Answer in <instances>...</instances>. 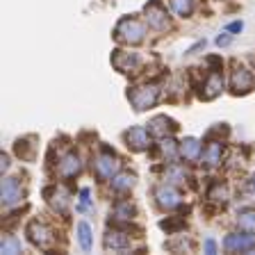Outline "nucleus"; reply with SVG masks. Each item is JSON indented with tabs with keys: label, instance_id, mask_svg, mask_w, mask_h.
Returning a JSON list of instances; mask_svg holds the SVG:
<instances>
[{
	"label": "nucleus",
	"instance_id": "nucleus-1",
	"mask_svg": "<svg viewBox=\"0 0 255 255\" xmlns=\"http://www.w3.org/2000/svg\"><path fill=\"white\" fill-rule=\"evenodd\" d=\"M143 34H146L143 25L134 18H123L117 25V39H121L126 43H139L143 39Z\"/></svg>",
	"mask_w": 255,
	"mask_h": 255
},
{
	"label": "nucleus",
	"instance_id": "nucleus-2",
	"mask_svg": "<svg viewBox=\"0 0 255 255\" xmlns=\"http://www.w3.org/2000/svg\"><path fill=\"white\" fill-rule=\"evenodd\" d=\"M157 94H159V89L155 85H143V87H139V89H134L132 94H130V101H132L134 110L141 112V110H146V107L155 105Z\"/></svg>",
	"mask_w": 255,
	"mask_h": 255
},
{
	"label": "nucleus",
	"instance_id": "nucleus-3",
	"mask_svg": "<svg viewBox=\"0 0 255 255\" xmlns=\"http://www.w3.org/2000/svg\"><path fill=\"white\" fill-rule=\"evenodd\" d=\"M230 89L235 94H249L253 89V73L244 66H235L233 75H230Z\"/></svg>",
	"mask_w": 255,
	"mask_h": 255
},
{
	"label": "nucleus",
	"instance_id": "nucleus-4",
	"mask_svg": "<svg viewBox=\"0 0 255 255\" xmlns=\"http://www.w3.org/2000/svg\"><path fill=\"white\" fill-rule=\"evenodd\" d=\"M27 235H30V242L34 246H39V249H46V246L53 244V233H50V228L48 226H43V223L39 221H32L30 226H27Z\"/></svg>",
	"mask_w": 255,
	"mask_h": 255
},
{
	"label": "nucleus",
	"instance_id": "nucleus-5",
	"mask_svg": "<svg viewBox=\"0 0 255 255\" xmlns=\"http://www.w3.org/2000/svg\"><path fill=\"white\" fill-rule=\"evenodd\" d=\"M155 198H157V203L164 210H173V207H178L182 203V196H180V191L175 189V187L171 185H162L155 189Z\"/></svg>",
	"mask_w": 255,
	"mask_h": 255
},
{
	"label": "nucleus",
	"instance_id": "nucleus-6",
	"mask_svg": "<svg viewBox=\"0 0 255 255\" xmlns=\"http://www.w3.org/2000/svg\"><path fill=\"white\" fill-rule=\"evenodd\" d=\"M23 201V187L16 178H5L2 180V203L7 207L16 205V203Z\"/></svg>",
	"mask_w": 255,
	"mask_h": 255
},
{
	"label": "nucleus",
	"instance_id": "nucleus-7",
	"mask_svg": "<svg viewBox=\"0 0 255 255\" xmlns=\"http://www.w3.org/2000/svg\"><path fill=\"white\" fill-rule=\"evenodd\" d=\"M146 21H148L150 27H155V30H164L166 25H169V16H166V9L159 2H150V5H146Z\"/></svg>",
	"mask_w": 255,
	"mask_h": 255
},
{
	"label": "nucleus",
	"instance_id": "nucleus-8",
	"mask_svg": "<svg viewBox=\"0 0 255 255\" xmlns=\"http://www.w3.org/2000/svg\"><path fill=\"white\" fill-rule=\"evenodd\" d=\"M223 246L228 251H255V235H239L230 233L223 239Z\"/></svg>",
	"mask_w": 255,
	"mask_h": 255
},
{
	"label": "nucleus",
	"instance_id": "nucleus-9",
	"mask_svg": "<svg viewBox=\"0 0 255 255\" xmlns=\"http://www.w3.org/2000/svg\"><path fill=\"white\" fill-rule=\"evenodd\" d=\"M126 141L128 146L132 150H146L150 146V137H148V130L146 128H132V130H128L126 132Z\"/></svg>",
	"mask_w": 255,
	"mask_h": 255
},
{
	"label": "nucleus",
	"instance_id": "nucleus-10",
	"mask_svg": "<svg viewBox=\"0 0 255 255\" xmlns=\"http://www.w3.org/2000/svg\"><path fill=\"white\" fill-rule=\"evenodd\" d=\"M117 169H119L117 157H114L112 153H107V150L103 155H98V157H96V171H98V175H101V178H114Z\"/></svg>",
	"mask_w": 255,
	"mask_h": 255
},
{
	"label": "nucleus",
	"instance_id": "nucleus-11",
	"mask_svg": "<svg viewBox=\"0 0 255 255\" xmlns=\"http://www.w3.org/2000/svg\"><path fill=\"white\" fill-rule=\"evenodd\" d=\"M103 246L107 251H128L130 249V237L126 233H119V230H110L103 239Z\"/></svg>",
	"mask_w": 255,
	"mask_h": 255
},
{
	"label": "nucleus",
	"instance_id": "nucleus-12",
	"mask_svg": "<svg viewBox=\"0 0 255 255\" xmlns=\"http://www.w3.org/2000/svg\"><path fill=\"white\" fill-rule=\"evenodd\" d=\"M175 130V123L166 117H155L153 121L148 123V132L157 134V137H164V134H171Z\"/></svg>",
	"mask_w": 255,
	"mask_h": 255
},
{
	"label": "nucleus",
	"instance_id": "nucleus-13",
	"mask_svg": "<svg viewBox=\"0 0 255 255\" xmlns=\"http://www.w3.org/2000/svg\"><path fill=\"white\" fill-rule=\"evenodd\" d=\"M80 169H82L80 157L78 155H73V153H69L62 162H59V175H62V178H71V175L80 173Z\"/></svg>",
	"mask_w": 255,
	"mask_h": 255
},
{
	"label": "nucleus",
	"instance_id": "nucleus-14",
	"mask_svg": "<svg viewBox=\"0 0 255 255\" xmlns=\"http://www.w3.org/2000/svg\"><path fill=\"white\" fill-rule=\"evenodd\" d=\"M221 89H223V78L219 73H212L210 78H207L205 91H201V96L205 98V101H212V98H217V96L221 94Z\"/></svg>",
	"mask_w": 255,
	"mask_h": 255
},
{
	"label": "nucleus",
	"instance_id": "nucleus-15",
	"mask_svg": "<svg viewBox=\"0 0 255 255\" xmlns=\"http://www.w3.org/2000/svg\"><path fill=\"white\" fill-rule=\"evenodd\" d=\"M137 64H139L137 53H119V55H114V66H117L119 71H123V73L132 71Z\"/></svg>",
	"mask_w": 255,
	"mask_h": 255
},
{
	"label": "nucleus",
	"instance_id": "nucleus-16",
	"mask_svg": "<svg viewBox=\"0 0 255 255\" xmlns=\"http://www.w3.org/2000/svg\"><path fill=\"white\" fill-rule=\"evenodd\" d=\"M180 155L185 159H198L201 157V143H198V139H185V141L180 143Z\"/></svg>",
	"mask_w": 255,
	"mask_h": 255
},
{
	"label": "nucleus",
	"instance_id": "nucleus-17",
	"mask_svg": "<svg viewBox=\"0 0 255 255\" xmlns=\"http://www.w3.org/2000/svg\"><path fill=\"white\" fill-rule=\"evenodd\" d=\"M50 205H53V210H57L59 214L66 212V207H69V194L64 189H53V194H50Z\"/></svg>",
	"mask_w": 255,
	"mask_h": 255
},
{
	"label": "nucleus",
	"instance_id": "nucleus-18",
	"mask_svg": "<svg viewBox=\"0 0 255 255\" xmlns=\"http://www.w3.org/2000/svg\"><path fill=\"white\" fill-rule=\"evenodd\" d=\"M134 187V175L130 173H119L112 178V189L114 191H126V189H132Z\"/></svg>",
	"mask_w": 255,
	"mask_h": 255
},
{
	"label": "nucleus",
	"instance_id": "nucleus-19",
	"mask_svg": "<svg viewBox=\"0 0 255 255\" xmlns=\"http://www.w3.org/2000/svg\"><path fill=\"white\" fill-rule=\"evenodd\" d=\"M203 159L207 164H219L221 162V141H214L207 146V150L203 153Z\"/></svg>",
	"mask_w": 255,
	"mask_h": 255
},
{
	"label": "nucleus",
	"instance_id": "nucleus-20",
	"mask_svg": "<svg viewBox=\"0 0 255 255\" xmlns=\"http://www.w3.org/2000/svg\"><path fill=\"white\" fill-rule=\"evenodd\" d=\"M171 9L185 18V16H189L191 9H194V0H171Z\"/></svg>",
	"mask_w": 255,
	"mask_h": 255
},
{
	"label": "nucleus",
	"instance_id": "nucleus-21",
	"mask_svg": "<svg viewBox=\"0 0 255 255\" xmlns=\"http://www.w3.org/2000/svg\"><path fill=\"white\" fill-rule=\"evenodd\" d=\"M78 239H80V246L85 251L91 249V228H89V223H78Z\"/></svg>",
	"mask_w": 255,
	"mask_h": 255
},
{
	"label": "nucleus",
	"instance_id": "nucleus-22",
	"mask_svg": "<svg viewBox=\"0 0 255 255\" xmlns=\"http://www.w3.org/2000/svg\"><path fill=\"white\" fill-rule=\"evenodd\" d=\"M134 212V207L130 203H119L114 210H112V217L114 219H130V214Z\"/></svg>",
	"mask_w": 255,
	"mask_h": 255
},
{
	"label": "nucleus",
	"instance_id": "nucleus-23",
	"mask_svg": "<svg viewBox=\"0 0 255 255\" xmlns=\"http://www.w3.org/2000/svg\"><path fill=\"white\" fill-rule=\"evenodd\" d=\"M237 221L244 230H255V210H251V212H242Z\"/></svg>",
	"mask_w": 255,
	"mask_h": 255
},
{
	"label": "nucleus",
	"instance_id": "nucleus-24",
	"mask_svg": "<svg viewBox=\"0 0 255 255\" xmlns=\"http://www.w3.org/2000/svg\"><path fill=\"white\" fill-rule=\"evenodd\" d=\"M0 251H2V253H21V244H18V242H16L14 237H5L2 239V244H0Z\"/></svg>",
	"mask_w": 255,
	"mask_h": 255
},
{
	"label": "nucleus",
	"instance_id": "nucleus-25",
	"mask_svg": "<svg viewBox=\"0 0 255 255\" xmlns=\"http://www.w3.org/2000/svg\"><path fill=\"white\" fill-rule=\"evenodd\" d=\"M210 198H214V201H226L228 198V189L221 185V182H217V185H212V189H210Z\"/></svg>",
	"mask_w": 255,
	"mask_h": 255
},
{
	"label": "nucleus",
	"instance_id": "nucleus-26",
	"mask_svg": "<svg viewBox=\"0 0 255 255\" xmlns=\"http://www.w3.org/2000/svg\"><path fill=\"white\" fill-rule=\"evenodd\" d=\"M162 153H164L166 157H171V159L175 157L178 148H175V141H173V139H164V141H162Z\"/></svg>",
	"mask_w": 255,
	"mask_h": 255
},
{
	"label": "nucleus",
	"instance_id": "nucleus-27",
	"mask_svg": "<svg viewBox=\"0 0 255 255\" xmlns=\"http://www.w3.org/2000/svg\"><path fill=\"white\" fill-rule=\"evenodd\" d=\"M87 205H89V189L85 187V189L80 191V210H85Z\"/></svg>",
	"mask_w": 255,
	"mask_h": 255
},
{
	"label": "nucleus",
	"instance_id": "nucleus-28",
	"mask_svg": "<svg viewBox=\"0 0 255 255\" xmlns=\"http://www.w3.org/2000/svg\"><path fill=\"white\" fill-rule=\"evenodd\" d=\"M233 41V37L230 34H221V37H217V46L221 48V46H228V43Z\"/></svg>",
	"mask_w": 255,
	"mask_h": 255
},
{
	"label": "nucleus",
	"instance_id": "nucleus-29",
	"mask_svg": "<svg viewBox=\"0 0 255 255\" xmlns=\"http://www.w3.org/2000/svg\"><path fill=\"white\" fill-rule=\"evenodd\" d=\"M214 249H217V244H214V239H212V237H207V239H205V253L212 255V253H214Z\"/></svg>",
	"mask_w": 255,
	"mask_h": 255
},
{
	"label": "nucleus",
	"instance_id": "nucleus-30",
	"mask_svg": "<svg viewBox=\"0 0 255 255\" xmlns=\"http://www.w3.org/2000/svg\"><path fill=\"white\" fill-rule=\"evenodd\" d=\"M242 27H244V23H242V21H235V23H230L226 30H228V32H242Z\"/></svg>",
	"mask_w": 255,
	"mask_h": 255
},
{
	"label": "nucleus",
	"instance_id": "nucleus-31",
	"mask_svg": "<svg viewBox=\"0 0 255 255\" xmlns=\"http://www.w3.org/2000/svg\"><path fill=\"white\" fill-rule=\"evenodd\" d=\"M7 169H9V157L2 155V171H7Z\"/></svg>",
	"mask_w": 255,
	"mask_h": 255
},
{
	"label": "nucleus",
	"instance_id": "nucleus-32",
	"mask_svg": "<svg viewBox=\"0 0 255 255\" xmlns=\"http://www.w3.org/2000/svg\"><path fill=\"white\" fill-rule=\"evenodd\" d=\"M249 191H255V175L251 178V182H249Z\"/></svg>",
	"mask_w": 255,
	"mask_h": 255
}]
</instances>
